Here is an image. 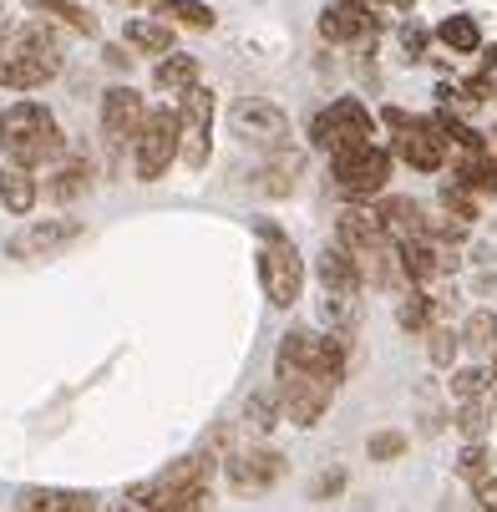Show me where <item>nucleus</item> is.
Listing matches in <instances>:
<instances>
[{"mask_svg":"<svg viewBox=\"0 0 497 512\" xmlns=\"http://www.w3.org/2000/svg\"><path fill=\"white\" fill-rule=\"evenodd\" d=\"M371 213L381 218V234H386L391 244L426 239V213H421V203H416V198H381Z\"/></svg>","mask_w":497,"mask_h":512,"instance_id":"16","label":"nucleus"},{"mask_svg":"<svg viewBox=\"0 0 497 512\" xmlns=\"http://www.w3.org/2000/svg\"><path fill=\"white\" fill-rule=\"evenodd\" d=\"M482 148H487V158H492V168H497V132H482Z\"/></svg>","mask_w":497,"mask_h":512,"instance_id":"40","label":"nucleus"},{"mask_svg":"<svg viewBox=\"0 0 497 512\" xmlns=\"http://www.w3.org/2000/svg\"><path fill=\"white\" fill-rule=\"evenodd\" d=\"M77 239H82L77 218H36V224H26L21 234H11L6 254H11V259H51L56 249L77 244Z\"/></svg>","mask_w":497,"mask_h":512,"instance_id":"11","label":"nucleus"},{"mask_svg":"<svg viewBox=\"0 0 497 512\" xmlns=\"http://www.w3.org/2000/svg\"><path fill=\"white\" fill-rule=\"evenodd\" d=\"M87 183H92V163H87V158H66V163L51 173L46 193H51L56 203H71L77 193H87Z\"/></svg>","mask_w":497,"mask_h":512,"instance_id":"22","label":"nucleus"},{"mask_svg":"<svg viewBox=\"0 0 497 512\" xmlns=\"http://www.w3.org/2000/svg\"><path fill=\"white\" fill-rule=\"evenodd\" d=\"M178 158L188 168H208V153H213V92L208 87H188L178 92Z\"/></svg>","mask_w":497,"mask_h":512,"instance_id":"7","label":"nucleus"},{"mask_svg":"<svg viewBox=\"0 0 497 512\" xmlns=\"http://www.w3.org/2000/svg\"><path fill=\"white\" fill-rule=\"evenodd\" d=\"M234 132L244 142H254V148H284V142H290V117H284L274 102L249 97V102L234 107Z\"/></svg>","mask_w":497,"mask_h":512,"instance_id":"13","label":"nucleus"},{"mask_svg":"<svg viewBox=\"0 0 497 512\" xmlns=\"http://www.w3.org/2000/svg\"><path fill=\"white\" fill-rule=\"evenodd\" d=\"M158 21L188 26V31H208V26H213V11L203 6V0H163V6H158Z\"/></svg>","mask_w":497,"mask_h":512,"instance_id":"26","label":"nucleus"},{"mask_svg":"<svg viewBox=\"0 0 497 512\" xmlns=\"http://www.w3.org/2000/svg\"><path fill=\"white\" fill-rule=\"evenodd\" d=\"M198 82V56H183V51H168L163 61H158V71H153V87L158 92H188Z\"/></svg>","mask_w":497,"mask_h":512,"instance_id":"21","label":"nucleus"},{"mask_svg":"<svg viewBox=\"0 0 497 512\" xmlns=\"http://www.w3.org/2000/svg\"><path fill=\"white\" fill-rule=\"evenodd\" d=\"M127 6H153V11H158V6H163V0H127Z\"/></svg>","mask_w":497,"mask_h":512,"instance_id":"43","label":"nucleus"},{"mask_svg":"<svg viewBox=\"0 0 497 512\" xmlns=\"http://www.w3.org/2000/svg\"><path fill=\"white\" fill-rule=\"evenodd\" d=\"M279 376V421H295V426H315L330 411L335 386L305 371H274Z\"/></svg>","mask_w":497,"mask_h":512,"instance_id":"10","label":"nucleus"},{"mask_svg":"<svg viewBox=\"0 0 497 512\" xmlns=\"http://www.w3.org/2000/svg\"><path fill=\"white\" fill-rule=\"evenodd\" d=\"M310 137H315V148L340 158V153H355V148H366V142H376V122L355 97H340L310 122Z\"/></svg>","mask_w":497,"mask_h":512,"instance_id":"5","label":"nucleus"},{"mask_svg":"<svg viewBox=\"0 0 497 512\" xmlns=\"http://www.w3.org/2000/svg\"><path fill=\"white\" fill-rule=\"evenodd\" d=\"M437 41H442V46H452L457 56L482 51V31H477V21H472V16H447V21L437 26Z\"/></svg>","mask_w":497,"mask_h":512,"instance_id":"24","label":"nucleus"},{"mask_svg":"<svg viewBox=\"0 0 497 512\" xmlns=\"http://www.w3.org/2000/svg\"><path fill=\"white\" fill-rule=\"evenodd\" d=\"M492 381H497V355H492Z\"/></svg>","mask_w":497,"mask_h":512,"instance_id":"44","label":"nucleus"},{"mask_svg":"<svg viewBox=\"0 0 497 512\" xmlns=\"http://www.w3.org/2000/svg\"><path fill=\"white\" fill-rule=\"evenodd\" d=\"M442 203H447V213H452V218H462V224H472V218H477V193H467L457 178H452V183H442Z\"/></svg>","mask_w":497,"mask_h":512,"instance_id":"30","label":"nucleus"},{"mask_svg":"<svg viewBox=\"0 0 497 512\" xmlns=\"http://www.w3.org/2000/svg\"><path fill=\"white\" fill-rule=\"evenodd\" d=\"M173 158H178V112H168V107H163V112H148V117H142L137 142H132V168H137V178H142V183L168 178Z\"/></svg>","mask_w":497,"mask_h":512,"instance_id":"6","label":"nucleus"},{"mask_svg":"<svg viewBox=\"0 0 497 512\" xmlns=\"http://www.w3.org/2000/svg\"><path fill=\"white\" fill-rule=\"evenodd\" d=\"M477 87H482V92H497V51L482 61V71H477Z\"/></svg>","mask_w":497,"mask_h":512,"instance_id":"37","label":"nucleus"},{"mask_svg":"<svg viewBox=\"0 0 497 512\" xmlns=\"http://www.w3.org/2000/svg\"><path fill=\"white\" fill-rule=\"evenodd\" d=\"M472 497H477L482 512H497V472H487L482 482H472Z\"/></svg>","mask_w":497,"mask_h":512,"instance_id":"36","label":"nucleus"},{"mask_svg":"<svg viewBox=\"0 0 497 512\" xmlns=\"http://www.w3.org/2000/svg\"><path fill=\"white\" fill-rule=\"evenodd\" d=\"M340 482H345L340 472H335V477H320V482H315V497H325V492H340Z\"/></svg>","mask_w":497,"mask_h":512,"instance_id":"39","label":"nucleus"},{"mask_svg":"<svg viewBox=\"0 0 497 512\" xmlns=\"http://www.w3.org/2000/svg\"><path fill=\"white\" fill-rule=\"evenodd\" d=\"M127 46H137L142 56H168L173 51V26L158 16H132L127 21Z\"/></svg>","mask_w":497,"mask_h":512,"instance_id":"20","label":"nucleus"},{"mask_svg":"<svg viewBox=\"0 0 497 512\" xmlns=\"http://www.w3.org/2000/svg\"><path fill=\"white\" fill-rule=\"evenodd\" d=\"M274 371H305V376H320V381L340 386V376H345V340L315 335V330H290L279 340Z\"/></svg>","mask_w":497,"mask_h":512,"instance_id":"4","label":"nucleus"},{"mask_svg":"<svg viewBox=\"0 0 497 512\" xmlns=\"http://www.w3.org/2000/svg\"><path fill=\"white\" fill-rule=\"evenodd\" d=\"M61 71V41L46 16L16 26L0 41V87L6 92H36Z\"/></svg>","mask_w":497,"mask_h":512,"instance_id":"1","label":"nucleus"},{"mask_svg":"<svg viewBox=\"0 0 497 512\" xmlns=\"http://www.w3.org/2000/svg\"><path fill=\"white\" fill-rule=\"evenodd\" d=\"M487 467H492V462H487L482 442H467V452L457 457V472H462L467 482H482V477H487Z\"/></svg>","mask_w":497,"mask_h":512,"instance_id":"35","label":"nucleus"},{"mask_svg":"<svg viewBox=\"0 0 497 512\" xmlns=\"http://www.w3.org/2000/svg\"><path fill=\"white\" fill-rule=\"evenodd\" d=\"M366 31H376V16L366 0H330L320 11V36L325 41H361Z\"/></svg>","mask_w":497,"mask_h":512,"instance_id":"15","label":"nucleus"},{"mask_svg":"<svg viewBox=\"0 0 497 512\" xmlns=\"http://www.w3.org/2000/svg\"><path fill=\"white\" fill-rule=\"evenodd\" d=\"M36 193H41V188H36L31 168L0 158V203H6L11 213H31V208H36Z\"/></svg>","mask_w":497,"mask_h":512,"instance_id":"19","label":"nucleus"},{"mask_svg":"<svg viewBox=\"0 0 497 512\" xmlns=\"http://www.w3.org/2000/svg\"><path fill=\"white\" fill-rule=\"evenodd\" d=\"M340 249H350V254H371V249H381V244H391L386 234H381V218L371 213V208H345L340 213V239H335Z\"/></svg>","mask_w":497,"mask_h":512,"instance_id":"18","label":"nucleus"},{"mask_svg":"<svg viewBox=\"0 0 497 512\" xmlns=\"http://www.w3.org/2000/svg\"><path fill=\"white\" fill-rule=\"evenodd\" d=\"M224 467H229V487H234L239 497H249V492H269V487L284 477V457L269 452V447H249V452L229 457Z\"/></svg>","mask_w":497,"mask_h":512,"instance_id":"14","label":"nucleus"},{"mask_svg":"<svg viewBox=\"0 0 497 512\" xmlns=\"http://www.w3.org/2000/svg\"><path fill=\"white\" fill-rule=\"evenodd\" d=\"M112 512H153V507H142V502H127V497H122V502H112Z\"/></svg>","mask_w":497,"mask_h":512,"instance_id":"41","label":"nucleus"},{"mask_svg":"<svg viewBox=\"0 0 497 512\" xmlns=\"http://www.w3.org/2000/svg\"><path fill=\"white\" fill-rule=\"evenodd\" d=\"M376 6H391V11H411L416 0H376Z\"/></svg>","mask_w":497,"mask_h":512,"instance_id":"42","label":"nucleus"},{"mask_svg":"<svg viewBox=\"0 0 497 512\" xmlns=\"http://www.w3.org/2000/svg\"><path fill=\"white\" fill-rule=\"evenodd\" d=\"M300 168H305V158H300V153H284V148H279V158H274V163H269V168L259 173V178H264L259 188H264L269 198H284V193H290V188H295V178H300Z\"/></svg>","mask_w":497,"mask_h":512,"instance_id":"23","label":"nucleus"},{"mask_svg":"<svg viewBox=\"0 0 497 512\" xmlns=\"http://www.w3.org/2000/svg\"><path fill=\"white\" fill-rule=\"evenodd\" d=\"M457 431L467 436V442H477V436L487 431V411H482V401H457Z\"/></svg>","mask_w":497,"mask_h":512,"instance_id":"32","label":"nucleus"},{"mask_svg":"<svg viewBox=\"0 0 497 512\" xmlns=\"http://www.w3.org/2000/svg\"><path fill=\"white\" fill-rule=\"evenodd\" d=\"M386 122L396 127V153H401L406 168H416V173H437V168L447 163V142H442V132H437L432 117H401V112H386Z\"/></svg>","mask_w":497,"mask_h":512,"instance_id":"9","label":"nucleus"},{"mask_svg":"<svg viewBox=\"0 0 497 512\" xmlns=\"http://www.w3.org/2000/svg\"><path fill=\"white\" fill-rule=\"evenodd\" d=\"M61 148H66V137L41 102H16L0 112V158L36 168V163H56Z\"/></svg>","mask_w":497,"mask_h":512,"instance_id":"2","label":"nucleus"},{"mask_svg":"<svg viewBox=\"0 0 497 512\" xmlns=\"http://www.w3.org/2000/svg\"><path fill=\"white\" fill-rule=\"evenodd\" d=\"M432 315H437V300L426 295V289H406V300H401V310H396V320H401V330H432Z\"/></svg>","mask_w":497,"mask_h":512,"instance_id":"27","label":"nucleus"},{"mask_svg":"<svg viewBox=\"0 0 497 512\" xmlns=\"http://www.w3.org/2000/svg\"><path fill=\"white\" fill-rule=\"evenodd\" d=\"M259 284H264L269 305H279V310L300 305V295H305V259H300V249H295L290 239H284L274 224H264V249H259Z\"/></svg>","mask_w":497,"mask_h":512,"instance_id":"3","label":"nucleus"},{"mask_svg":"<svg viewBox=\"0 0 497 512\" xmlns=\"http://www.w3.org/2000/svg\"><path fill=\"white\" fill-rule=\"evenodd\" d=\"M244 426H249V431H259V436H264V431H274V426H279V401H274L269 391L249 396V406H244Z\"/></svg>","mask_w":497,"mask_h":512,"instance_id":"29","label":"nucleus"},{"mask_svg":"<svg viewBox=\"0 0 497 512\" xmlns=\"http://www.w3.org/2000/svg\"><path fill=\"white\" fill-rule=\"evenodd\" d=\"M16 512H97V497L77 487H26L16 497Z\"/></svg>","mask_w":497,"mask_h":512,"instance_id":"17","label":"nucleus"},{"mask_svg":"<svg viewBox=\"0 0 497 512\" xmlns=\"http://www.w3.org/2000/svg\"><path fill=\"white\" fill-rule=\"evenodd\" d=\"M366 452H371V462H396V457L406 452V436H401V431H376Z\"/></svg>","mask_w":497,"mask_h":512,"instance_id":"33","label":"nucleus"},{"mask_svg":"<svg viewBox=\"0 0 497 512\" xmlns=\"http://www.w3.org/2000/svg\"><path fill=\"white\" fill-rule=\"evenodd\" d=\"M386 178H391V153L376 148V142H366V148L335 158V188H340L350 203L376 198V193L386 188Z\"/></svg>","mask_w":497,"mask_h":512,"instance_id":"8","label":"nucleus"},{"mask_svg":"<svg viewBox=\"0 0 497 512\" xmlns=\"http://www.w3.org/2000/svg\"><path fill=\"white\" fill-rule=\"evenodd\" d=\"M142 117H148V107H142V97L132 87H112L102 97V137H107L112 153L132 148L137 132H142Z\"/></svg>","mask_w":497,"mask_h":512,"instance_id":"12","label":"nucleus"},{"mask_svg":"<svg viewBox=\"0 0 497 512\" xmlns=\"http://www.w3.org/2000/svg\"><path fill=\"white\" fill-rule=\"evenodd\" d=\"M426 340H432V345H426V355H432V365H452L457 360V335L452 330H442V325H432V330H426Z\"/></svg>","mask_w":497,"mask_h":512,"instance_id":"31","label":"nucleus"},{"mask_svg":"<svg viewBox=\"0 0 497 512\" xmlns=\"http://www.w3.org/2000/svg\"><path fill=\"white\" fill-rule=\"evenodd\" d=\"M31 6L41 11V16H51V21H61V26H71V31H82V36H97V21L77 6V0H31Z\"/></svg>","mask_w":497,"mask_h":512,"instance_id":"28","label":"nucleus"},{"mask_svg":"<svg viewBox=\"0 0 497 512\" xmlns=\"http://www.w3.org/2000/svg\"><path fill=\"white\" fill-rule=\"evenodd\" d=\"M457 340H462L467 350H477V355H497V315H492V310H472Z\"/></svg>","mask_w":497,"mask_h":512,"instance_id":"25","label":"nucleus"},{"mask_svg":"<svg viewBox=\"0 0 497 512\" xmlns=\"http://www.w3.org/2000/svg\"><path fill=\"white\" fill-rule=\"evenodd\" d=\"M401 46H406L411 56H421V51H426V31H421V26H406V31H401Z\"/></svg>","mask_w":497,"mask_h":512,"instance_id":"38","label":"nucleus"},{"mask_svg":"<svg viewBox=\"0 0 497 512\" xmlns=\"http://www.w3.org/2000/svg\"><path fill=\"white\" fill-rule=\"evenodd\" d=\"M482 391H487V371H477V365L452 376V401H477Z\"/></svg>","mask_w":497,"mask_h":512,"instance_id":"34","label":"nucleus"}]
</instances>
